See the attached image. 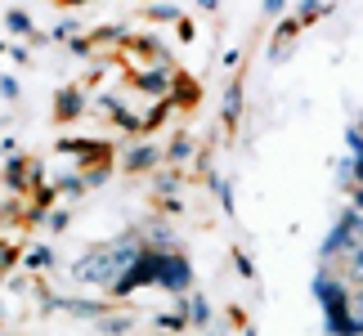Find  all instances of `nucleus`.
<instances>
[{
  "label": "nucleus",
  "instance_id": "obj_3",
  "mask_svg": "<svg viewBox=\"0 0 363 336\" xmlns=\"http://www.w3.org/2000/svg\"><path fill=\"white\" fill-rule=\"evenodd\" d=\"M189 278H193L189 260H179V256H162V264H157V283H162V287L184 291V287H189Z\"/></svg>",
  "mask_w": 363,
  "mask_h": 336
},
{
  "label": "nucleus",
  "instance_id": "obj_4",
  "mask_svg": "<svg viewBox=\"0 0 363 336\" xmlns=\"http://www.w3.org/2000/svg\"><path fill=\"white\" fill-rule=\"evenodd\" d=\"M238 112H242V81H233L225 90V121H238Z\"/></svg>",
  "mask_w": 363,
  "mask_h": 336
},
{
  "label": "nucleus",
  "instance_id": "obj_1",
  "mask_svg": "<svg viewBox=\"0 0 363 336\" xmlns=\"http://www.w3.org/2000/svg\"><path fill=\"white\" fill-rule=\"evenodd\" d=\"M314 296H318V305H323V314H328V332L332 336H363V327L350 314V296H345V287L337 283V278L318 274L314 278Z\"/></svg>",
  "mask_w": 363,
  "mask_h": 336
},
{
  "label": "nucleus",
  "instance_id": "obj_8",
  "mask_svg": "<svg viewBox=\"0 0 363 336\" xmlns=\"http://www.w3.org/2000/svg\"><path fill=\"white\" fill-rule=\"evenodd\" d=\"M9 27H13V32H27L32 23H27V13H23V9H13V13H9Z\"/></svg>",
  "mask_w": 363,
  "mask_h": 336
},
{
  "label": "nucleus",
  "instance_id": "obj_10",
  "mask_svg": "<svg viewBox=\"0 0 363 336\" xmlns=\"http://www.w3.org/2000/svg\"><path fill=\"white\" fill-rule=\"evenodd\" d=\"M283 9V0H264V13H278Z\"/></svg>",
  "mask_w": 363,
  "mask_h": 336
},
{
  "label": "nucleus",
  "instance_id": "obj_6",
  "mask_svg": "<svg viewBox=\"0 0 363 336\" xmlns=\"http://www.w3.org/2000/svg\"><path fill=\"white\" fill-rule=\"evenodd\" d=\"M193 318H198V323H206V318H211V305H206L202 296H193V310H189Z\"/></svg>",
  "mask_w": 363,
  "mask_h": 336
},
{
  "label": "nucleus",
  "instance_id": "obj_11",
  "mask_svg": "<svg viewBox=\"0 0 363 336\" xmlns=\"http://www.w3.org/2000/svg\"><path fill=\"white\" fill-rule=\"evenodd\" d=\"M359 121H363V117H359ZM359 135H363V125H359Z\"/></svg>",
  "mask_w": 363,
  "mask_h": 336
},
{
  "label": "nucleus",
  "instance_id": "obj_5",
  "mask_svg": "<svg viewBox=\"0 0 363 336\" xmlns=\"http://www.w3.org/2000/svg\"><path fill=\"white\" fill-rule=\"evenodd\" d=\"M152 162H157V152H152V148H135L125 166H135V171H139V166H152Z\"/></svg>",
  "mask_w": 363,
  "mask_h": 336
},
{
  "label": "nucleus",
  "instance_id": "obj_9",
  "mask_svg": "<svg viewBox=\"0 0 363 336\" xmlns=\"http://www.w3.org/2000/svg\"><path fill=\"white\" fill-rule=\"evenodd\" d=\"M162 81H166L162 72H152V77H144V90H152V94H162V90H166V86H162Z\"/></svg>",
  "mask_w": 363,
  "mask_h": 336
},
{
  "label": "nucleus",
  "instance_id": "obj_2",
  "mask_svg": "<svg viewBox=\"0 0 363 336\" xmlns=\"http://www.w3.org/2000/svg\"><path fill=\"white\" fill-rule=\"evenodd\" d=\"M354 247H363V211H354V206H350V211L337 220V229L323 237V260H332V256H350Z\"/></svg>",
  "mask_w": 363,
  "mask_h": 336
},
{
  "label": "nucleus",
  "instance_id": "obj_7",
  "mask_svg": "<svg viewBox=\"0 0 363 336\" xmlns=\"http://www.w3.org/2000/svg\"><path fill=\"white\" fill-rule=\"evenodd\" d=\"M350 274L363 283V247H354V251H350Z\"/></svg>",
  "mask_w": 363,
  "mask_h": 336
}]
</instances>
